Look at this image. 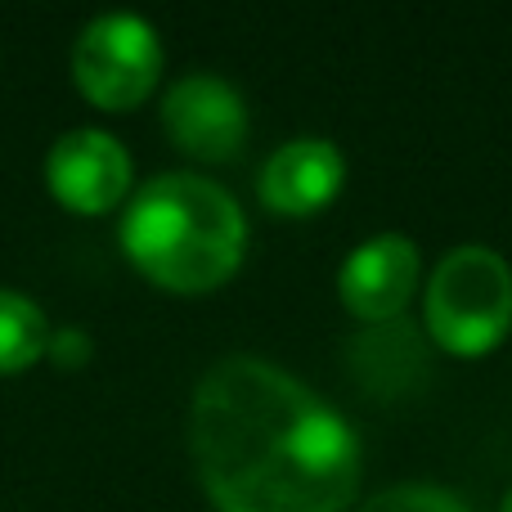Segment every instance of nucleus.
Returning a JSON list of instances; mask_svg holds the SVG:
<instances>
[{"label": "nucleus", "mask_w": 512, "mask_h": 512, "mask_svg": "<svg viewBox=\"0 0 512 512\" xmlns=\"http://www.w3.org/2000/svg\"><path fill=\"white\" fill-rule=\"evenodd\" d=\"M189 454L216 512H342L360 486L355 427L306 382L256 355L203 373Z\"/></svg>", "instance_id": "obj_1"}, {"label": "nucleus", "mask_w": 512, "mask_h": 512, "mask_svg": "<svg viewBox=\"0 0 512 512\" xmlns=\"http://www.w3.org/2000/svg\"><path fill=\"white\" fill-rule=\"evenodd\" d=\"M122 248L153 283L171 292H212L239 270L248 216L230 189L194 171H167L131 198Z\"/></svg>", "instance_id": "obj_2"}, {"label": "nucleus", "mask_w": 512, "mask_h": 512, "mask_svg": "<svg viewBox=\"0 0 512 512\" xmlns=\"http://www.w3.org/2000/svg\"><path fill=\"white\" fill-rule=\"evenodd\" d=\"M423 324L450 355H486L512 328V270L495 248H454L427 279Z\"/></svg>", "instance_id": "obj_3"}, {"label": "nucleus", "mask_w": 512, "mask_h": 512, "mask_svg": "<svg viewBox=\"0 0 512 512\" xmlns=\"http://www.w3.org/2000/svg\"><path fill=\"white\" fill-rule=\"evenodd\" d=\"M162 41L140 14H99L72 45V81L95 108L126 113L158 86Z\"/></svg>", "instance_id": "obj_4"}, {"label": "nucleus", "mask_w": 512, "mask_h": 512, "mask_svg": "<svg viewBox=\"0 0 512 512\" xmlns=\"http://www.w3.org/2000/svg\"><path fill=\"white\" fill-rule=\"evenodd\" d=\"M162 126L176 149L203 162H230L248 140V104L216 72H189L162 99Z\"/></svg>", "instance_id": "obj_5"}, {"label": "nucleus", "mask_w": 512, "mask_h": 512, "mask_svg": "<svg viewBox=\"0 0 512 512\" xmlns=\"http://www.w3.org/2000/svg\"><path fill=\"white\" fill-rule=\"evenodd\" d=\"M45 180L63 207L81 216H99L122 203V194L131 189V153L99 126H77L50 144Z\"/></svg>", "instance_id": "obj_6"}, {"label": "nucleus", "mask_w": 512, "mask_h": 512, "mask_svg": "<svg viewBox=\"0 0 512 512\" xmlns=\"http://www.w3.org/2000/svg\"><path fill=\"white\" fill-rule=\"evenodd\" d=\"M337 288H342V301L351 306V315L369 319V324L396 319L405 310L409 292L418 288L414 239H405V234H378V239L360 243L342 261Z\"/></svg>", "instance_id": "obj_7"}, {"label": "nucleus", "mask_w": 512, "mask_h": 512, "mask_svg": "<svg viewBox=\"0 0 512 512\" xmlns=\"http://www.w3.org/2000/svg\"><path fill=\"white\" fill-rule=\"evenodd\" d=\"M346 180V158L333 140L301 135L265 158L261 167V198L279 216H315L337 198Z\"/></svg>", "instance_id": "obj_8"}, {"label": "nucleus", "mask_w": 512, "mask_h": 512, "mask_svg": "<svg viewBox=\"0 0 512 512\" xmlns=\"http://www.w3.org/2000/svg\"><path fill=\"white\" fill-rule=\"evenodd\" d=\"M50 346L45 310L14 288H0V373H18L36 364Z\"/></svg>", "instance_id": "obj_9"}, {"label": "nucleus", "mask_w": 512, "mask_h": 512, "mask_svg": "<svg viewBox=\"0 0 512 512\" xmlns=\"http://www.w3.org/2000/svg\"><path fill=\"white\" fill-rule=\"evenodd\" d=\"M360 512H472V508L459 490L409 481V486H391V490H382V495H373Z\"/></svg>", "instance_id": "obj_10"}, {"label": "nucleus", "mask_w": 512, "mask_h": 512, "mask_svg": "<svg viewBox=\"0 0 512 512\" xmlns=\"http://www.w3.org/2000/svg\"><path fill=\"white\" fill-rule=\"evenodd\" d=\"M45 355H50L54 364H63V369H77V364L90 360V337L77 333V328H59V333H50Z\"/></svg>", "instance_id": "obj_11"}, {"label": "nucleus", "mask_w": 512, "mask_h": 512, "mask_svg": "<svg viewBox=\"0 0 512 512\" xmlns=\"http://www.w3.org/2000/svg\"><path fill=\"white\" fill-rule=\"evenodd\" d=\"M504 512H512V495H508V499H504Z\"/></svg>", "instance_id": "obj_12"}]
</instances>
